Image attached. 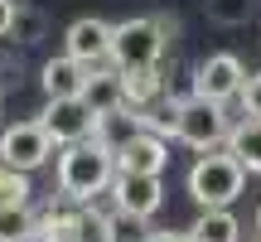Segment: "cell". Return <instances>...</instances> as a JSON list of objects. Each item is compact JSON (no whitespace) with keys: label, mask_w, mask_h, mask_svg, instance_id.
Segmentation results:
<instances>
[{"label":"cell","mask_w":261,"mask_h":242,"mask_svg":"<svg viewBox=\"0 0 261 242\" xmlns=\"http://www.w3.org/2000/svg\"><path fill=\"white\" fill-rule=\"evenodd\" d=\"M203 15L213 25H223V29H237V25H247L256 15V0H203Z\"/></svg>","instance_id":"17"},{"label":"cell","mask_w":261,"mask_h":242,"mask_svg":"<svg viewBox=\"0 0 261 242\" xmlns=\"http://www.w3.org/2000/svg\"><path fill=\"white\" fill-rule=\"evenodd\" d=\"M242 83H247V68L237 54H208L194 68V92L208 97V102H223V107L232 97H242Z\"/></svg>","instance_id":"6"},{"label":"cell","mask_w":261,"mask_h":242,"mask_svg":"<svg viewBox=\"0 0 261 242\" xmlns=\"http://www.w3.org/2000/svg\"><path fill=\"white\" fill-rule=\"evenodd\" d=\"M5 170H10V165H5V160H0V175H5Z\"/></svg>","instance_id":"23"},{"label":"cell","mask_w":261,"mask_h":242,"mask_svg":"<svg viewBox=\"0 0 261 242\" xmlns=\"http://www.w3.org/2000/svg\"><path fill=\"white\" fill-rule=\"evenodd\" d=\"M256 233H261V208H256Z\"/></svg>","instance_id":"22"},{"label":"cell","mask_w":261,"mask_h":242,"mask_svg":"<svg viewBox=\"0 0 261 242\" xmlns=\"http://www.w3.org/2000/svg\"><path fill=\"white\" fill-rule=\"evenodd\" d=\"M189 233H194V242H242V223L232 208H198Z\"/></svg>","instance_id":"14"},{"label":"cell","mask_w":261,"mask_h":242,"mask_svg":"<svg viewBox=\"0 0 261 242\" xmlns=\"http://www.w3.org/2000/svg\"><path fill=\"white\" fill-rule=\"evenodd\" d=\"M63 54H73L77 63H87V68L112 63V25H107V19H97V15L73 19V25H68V34H63Z\"/></svg>","instance_id":"9"},{"label":"cell","mask_w":261,"mask_h":242,"mask_svg":"<svg viewBox=\"0 0 261 242\" xmlns=\"http://www.w3.org/2000/svg\"><path fill=\"white\" fill-rule=\"evenodd\" d=\"M169 136L184 140L189 150H213L227 140V112L223 102H208V97H184V102H169Z\"/></svg>","instance_id":"3"},{"label":"cell","mask_w":261,"mask_h":242,"mask_svg":"<svg viewBox=\"0 0 261 242\" xmlns=\"http://www.w3.org/2000/svg\"><path fill=\"white\" fill-rule=\"evenodd\" d=\"M15 15H19V5H15V0H0V39L15 29Z\"/></svg>","instance_id":"20"},{"label":"cell","mask_w":261,"mask_h":242,"mask_svg":"<svg viewBox=\"0 0 261 242\" xmlns=\"http://www.w3.org/2000/svg\"><path fill=\"white\" fill-rule=\"evenodd\" d=\"M92 68L77 63L73 54H58L44 63V73H39V87H44V97H83V83Z\"/></svg>","instance_id":"12"},{"label":"cell","mask_w":261,"mask_h":242,"mask_svg":"<svg viewBox=\"0 0 261 242\" xmlns=\"http://www.w3.org/2000/svg\"><path fill=\"white\" fill-rule=\"evenodd\" d=\"M0 160L10 170L34 175V170H44L54 160V136L44 131V121H15V126L0 131Z\"/></svg>","instance_id":"5"},{"label":"cell","mask_w":261,"mask_h":242,"mask_svg":"<svg viewBox=\"0 0 261 242\" xmlns=\"http://www.w3.org/2000/svg\"><path fill=\"white\" fill-rule=\"evenodd\" d=\"M107 194H112L116 208H126V213H136V218L160 213V204H165V184H160V175H140V170H116V179H112Z\"/></svg>","instance_id":"8"},{"label":"cell","mask_w":261,"mask_h":242,"mask_svg":"<svg viewBox=\"0 0 261 242\" xmlns=\"http://www.w3.org/2000/svg\"><path fill=\"white\" fill-rule=\"evenodd\" d=\"M0 242H34L29 204H0Z\"/></svg>","instance_id":"16"},{"label":"cell","mask_w":261,"mask_h":242,"mask_svg":"<svg viewBox=\"0 0 261 242\" xmlns=\"http://www.w3.org/2000/svg\"><path fill=\"white\" fill-rule=\"evenodd\" d=\"M223 146L242 160L247 175H261V116H247V121H237V126H227Z\"/></svg>","instance_id":"13"},{"label":"cell","mask_w":261,"mask_h":242,"mask_svg":"<svg viewBox=\"0 0 261 242\" xmlns=\"http://www.w3.org/2000/svg\"><path fill=\"white\" fill-rule=\"evenodd\" d=\"M165 97V83H160V68H136L126 73V107L130 112H145L150 102Z\"/></svg>","instance_id":"15"},{"label":"cell","mask_w":261,"mask_h":242,"mask_svg":"<svg viewBox=\"0 0 261 242\" xmlns=\"http://www.w3.org/2000/svg\"><path fill=\"white\" fill-rule=\"evenodd\" d=\"M145 242H194L189 228H160V233H145Z\"/></svg>","instance_id":"19"},{"label":"cell","mask_w":261,"mask_h":242,"mask_svg":"<svg viewBox=\"0 0 261 242\" xmlns=\"http://www.w3.org/2000/svg\"><path fill=\"white\" fill-rule=\"evenodd\" d=\"M34 242H87L83 233H44V237H34Z\"/></svg>","instance_id":"21"},{"label":"cell","mask_w":261,"mask_h":242,"mask_svg":"<svg viewBox=\"0 0 261 242\" xmlns=\"http://www.w3.org/2000/svg\"><path fill=\"white\" fill-rule=\"evenodd\" d=\"M44 131L54 136V146H73V140H87L97 126V112L83 102V97H48L44 107Z\"/></svg>","instance_id":"7"},{"label":"cell","mask_w":261,"mask_h":242,"mask_svg":"<svg viewBox=\"0 0 261 242\" xmlns=\"http://www.w3.org/2000/svg\"><path fill=\"white\" fill-rule=\"evenodd\" d=\"M247 170L232 150H198V160L189 165V199L198 208H232V199L242 194Z\"/></svg>","instance_id":"2"},{"label":"cell","mask_w":261,"mask_h":242,"mask_svg":"<svg viewBox=\"0 0 261 242\" xmlns=\"http://www.w3.org/2000/svg\"><path fill=\"white\" fill-rule=\"evenodd\" d=\"M242 107H247V116H261V73H247V83H242Z\"/></svg>","instance_id":"18"},{"label":"cell","mask_w":261,"mask_h":242,"mask_svg":"<svg viewBox=\"0 0 261 242\" xmlns=\"http://www.w3.org/2000/svg\"><path fill=\"white\" fill-rule=\"evenodd\" d=\"M83 102L92 107L97 116H102V112H116V107H126V73H121L116 63H112V68L97 63L92 73H87V83H83Z\"/></svg>","instance_id":"11"},{"label":"cell","mask_w":261,"mask_h":242,"mask_svg":"<svg viewBox=\"0 0 261 242\" xmlns=\"http://www.w3.org/2000/svg\"><path fill=\"white\" fill-rule=\"evenodd\" d=\"M169 165V146L160 131L140 126L136 136H126L121 146H116V170H140V175H165Z\"/></svg>","instance_id":"10"},{"label":"cell","mask_w":261,"mask_h":242,"mask_svg":"<svg viewBox=\"0 0 261 242\" xmlns=\"http://www.w3.org/2000/svg\"><path fill=\"white\" fill-rule=\"evenodd\" d=\"M58 194L68 199V204H92L97 194H107L116 179V155L102 146L97 136L87 140H73V146L58 150Z\"/></svg>","instance_id":"1"},{"label":"cell","mask_w":261,"mask_h":242,"mask_svg":"<svg viewBox=\"0 0 261 242\" xmlns=\"http://www.w3.org/2000/svg\"><path fill=\"white\" fill-rule=\"evenodd\" d=\"M160 54H165V19H150V15H136V19H121L112 25V63L121 73H136V68H155Z\"/></svg>","instance_id":"4"}]
</instances>
